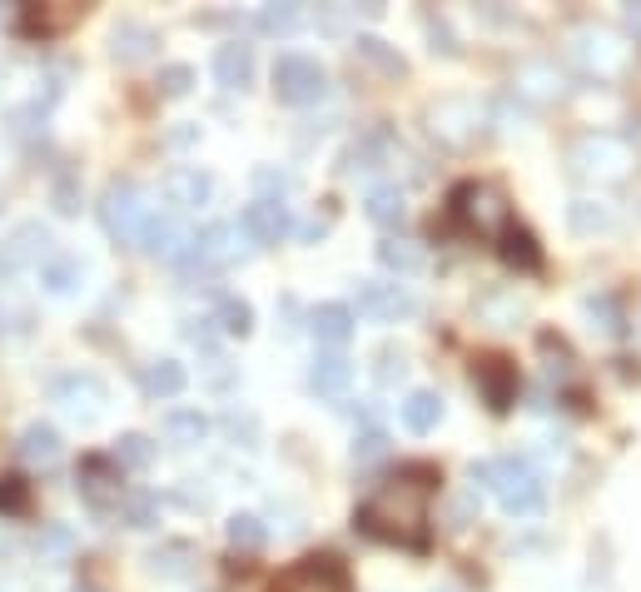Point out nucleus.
I'll return each instance as SVG.
<instances>
[{
    "label": "nucleus",
    "mask_w": 641,
    "mask_h": 592,
    "mask_svg": "<svg viewBox=\"0 0 641 592\" xmlns=\"http://www.w3.org/2000/svg\"><path fill=\"white\" fill-rule=\"evenodd\" d=\"M432 488H438V474L428 463H409L398 468L393 478L374 488V493L359 503L353 522H359L368 538L393 547H428V508H432Z\"/></svg>",
    "instance_id": "obj_1"
},
{
    "label": "nucleus",
    "mask_w": 641,
    "mask_h": 592,
    "mask_svg": "<svg viewBox=\"0 0 641 592\" xmlns=\"http://www.w3.org/2000/svg\"><path fill=\"white\" fill-rule=\"evenodd\" d=\"M478 483L492 488L498 503H502V513H513V518H532V513H542V503H548V483H542V474H537L527 458H517V453L473 468V488Z\"/></svg>",
    "instance_id": "obj_2"
},
{
    "label": "nucleus",
    "mask_w": 641,
    "mask_h": 592,
    "mask_svg": "<svg viewBox=\"0 0 641 592\" xmlns=\"http://www.w3.org/2000/svg\"><path fill=\"white\" fill-rule=\"evenodd\" d=\"M567 165H571V175H577V179H592V185H617V179L631 175L637 150H631V140H621V135L592 130V135H577V140H571Z\"/></svg>",
    "instance_id": "obj_3"
},
{
    "label": "nucleus",
    "mask_w": 641,
    "mask_h": 592,
    "mask_svg": "<svg viewBox=\"0 0 641 592\" xmlns=\"http://www.w3.org/2000/svg\"><path fill=\"white\" fill-rule=\"evenodd\" d=\"M567 55H571V65L582 75H592V80H617L631 65V46L612 25H577L567 36Z\"/></svg>",
    "instance_id": "obj_4"
},
{
    "label": "nucleus",
    "mask_w": 641,
    "mask_h": 592,
    "mask_svg": "<svg viewBox=\"0 0 641 592\" xmlns=\"http://www.w3.org/2000/svg\"><path fill=\"white\" fill-rule=\"evenodd\" d=\"M488 105L473 96H443L432 100L428 110H423V125H428V135L443 150H467V144H478V135L488 130Z\"/></svg>",
    "instance_id": "obj_5"
},
{
    "label": "nucleus",
    "mask_w": 641,
    "mask_h": 592,
    "mask_svg": "<svg viewBox=\"0 0 641 592\" xmlns=\"http://www.w3.org/2000/svg\"><path fill=\"white\" fill-rule=\"evenodd\" d=\"M453 219L467 229V235H482V239H502L513 229V210L502 200L498 185H482V179H467L453 190Z\"/></svg>",
    "instance_id": "obj_6"
},
{
    "label": "nucleus",
    "mask_w": 641,
    "mask_h": 592,
    "mask_svg": "<svg viewBox=\"0 0 641 592\" xmlns=\"http://www.w3.org/2000/svg\"><path fill=\"white\" fill-rule=\"evenodd\" d=\"M100 229H105L115 244H140V229L144 219H150V194L135 185V179H115V185H105V194H100Z\"/></svg>",
    "instance_id": "obj_7"
},
{
    "label": "nucleus",
    "mask_w": 641,
    "mask_h": 592,
    "mask_svg": "<svg viewBox=\"0 0 641 592\" xmlns=\"http://www.w3.org/2000/svg\"><path fill=\"white\" fill-rule=\"evenodd\" d=\"M349 308H359L363 319L374 324H403L418 314V294L409 285H398V279H359Z\"/></svg>",
    "instance_id": "obj_8"
},
{
    "label": "nucleus",
    "mask_w": 641,
    "mask_h": 592,
    "mask_svg": "<svg viewBox=\"0 0 641 592\" xmlns=\"http://www.w3.org/2000/svg\"><path fill=\"white\" fill-rule=\"evenodd\" d=\"M274 96L284 105H314L328 96V71L314 55H279L274 60Z\"/></svg>",
    "instance_id": "obj_9"
},
{
    "label": "nucleus",
    "mask_w": 641,
    "mask_h": 592,
    "mask_svg": "<svg viewBox=\"0 0 641 592\" xmlns=\"http://www.w3.org/2000/svg\"><path fill=\"white\" fill-rule=\"evenodd\" d=\"M279 592H353V578L339 557L309 553L279 578Z\"/></svg>",
    "instance_id": "obj_10"
},
{
    "label": "nucleus",
    "mask_w": 641,
    "mask_h": 592,
    "mask_svg": "<svg viewBox=\"0 0 641 592\" xmlns=\"http://www.w3.org/2000/svg\"><path fill=\"white\" fill-rule=\"evenodd\" d=\"M55 403L71 418L90 424V418L105 414L110 389H105V379H100V374H90V368H75V374H60V379H55Z\"/></svg>",
    "instance_id": "obj_11"
},
{
    "label": "nucleus",
    "mask_w": 641,
    "mask_h": 592,
    "mask_svg": "<svg viewBox=\"0 0 641 592\" xmlns=\"http://www.w3.org/2000/svg\"><path fill=\"white\" fill-rule=\"evenodd\" d=\"M50 260V235L46 225H15L11 235L0 239V274L11 279V274H25V269H40Z\"/></svg>",
    "instance_id": "obj_12"
},
{
    "label": "nucleus",
    "mask_w": 641,
    "mask_h": 592,
    "mask_svg": "<svg viewBox=\"0 0 641 592\" xmlns=\"http://www.w3.org/2000/svg\"><path fill=\"white\" fill-rule=\"evenodd\" d=\"M125 468H120L115 458H105V453H90V458H80V497L90 503V508H120V497H125Z\"/></svg>",
    "instance_id": "obj_13"
},
{
    "label": "nucleus",
    "mask_w": 641,
    "mask_h": 592,
    "mask_svg": "<svg viewBox=\"0 0 641 592\" xmlns=\"http://www.w3.org/2000/svg\"><path fill=\"white\" fill-rule=\"evenodd\" d=\"M293 229V214L284 200H249L244 210H239V235L249 239V244H279L284 235Z\"/></svg>",
    "instance_id": "obj_14"
},
{
    "label": "nucleus",
    "mask_w": 641,
    "mask_h": 592,
    "mask_svg": "<svg viewBox=\"0 0 641 592\" xmlns=\"http://www.w3.org/2000/svg\"><path fill=\"white\" fill-rule=\"evenodd\" d=\"M164 200H169L175 214L204 210V204L214 200V175L210 169H199V165H175L169 175H164Z\"/></svg>",
    "instance_id": "obj_15"
},
{
    "label": "nucleus",
    "mask_w": 641,
    "mask_h": 592,
    "mask_svg": "<svg viewBox=\"0 0 641 592\" xmlns=\"http://www.w3.org/2000/svg\"><path fill=\"white\" fill-rule=\"evenodd\" d=\"M403 150V144L393 140V130H368V135H359V140L343 150V160H339V175H374V169H384L393 154Z\"/></svg>",
    "instance_id": "obj_16"
},
{
    "label": "nucleus",
    "mask_w": 641,
    "mask_h": 592,
    "mask_svg": "<svg viewBox=\"0 0 641 592\" xmlns=\"http://www.w3.org/2000/svg\"><path fill=\"white\" fill-rule=\"evenodd\" d=\"M189 229L179 225V214H150L140 229V249L150 254V260H185L189 249Z\"/></svg>",
    "instance_id": "obj_17"
},
{
    "label": "nucleus",
    "mask_w": 641,
    "mask_h": 592,
    "mask_svg": "<svg viewBox=\"0 0 641 592\" xmlns=\"http://www.w3.org/2000/svg\"><path fill=\"white\" fill-rule=\"evenodd\" d=\"M353 383V358L339 354V349H324V354H314V364H309V389L318 393V399H343Z\"/></svg>",
    "instance_id": "obj_18"
},
{
    "label": "nucleus",
    "mask_w": 641,
    "mask_h": 592,
    "mask_svg": "<svg viewBox=\"0 0 641 592\" xmlns=\"http://www.w3.org/2000/svg\"><path fill=\"white\" fill-rule=\"evenodd\" d=\"M75 21H80V5H71V0H55V5H25L21 11V36L50 40V36H65Z\"/></svg>",
    "instance_id": "obj_19"
},
{
    "label": "nucleus",
    "mask_w": 641,
    "mask_h": 592,
    "mask_svg": "<svg viewBox=\"0 0 641 592\" xmlns=\"http://www.w3.org/2000/svg\"><path fill=\"white\" fill-rule=\"evenodd\" d=\"M154 50H160V30L144 21H120L115 30H110V55L125 60V65H140Z\"/></svg>",
    "instance_id": "obj_20"
},
{
    "label": "nucleus",
    "mask_w": 641,
    "mask_h": 592,
    "mask_svg": "<svg viewBox=\"0 0 641 592\" xmlns=\"http://www.w3.org/2000/svg\"><path fill=\"white\" fill-rule=\"evenodd\" d=\"M478 389H482V399H488V408L507 414V408L517 403V368L507 364V358H482L478 364Z\"/></svg>",
    "instance_id": "obj_21"
},
{
    "label": "nucleus",
    "mask_w": 641,
    "mask_h": 592,
    "mask_svg": "<svg viewBox=\"0 0 641 592\" xmlns=\"http://www.w3.org/2000/svg\"><path fill=\"white\" fill-rule=\"evenodd\" d=\"M214 80H219L224 90H249V85H254V46L229 40V46L214 50Z\"/></svg>",
    "instance_id": "obj_22"
},
{
    "label": "nucleus",
    "mask_w": 641,
    "mask_h": 592,
    "mask_svg": "<svg viewBox=\"0 0 641 592\" xmlns=\"http://www.w3.org/2000/svg\"><path fill=\"white\" fill-rule=\"evenodd\" d=\"M15 453H21V463H30V468H55V463L65 458V439H60L55 424H30L21 433V443H15Z\"/></svg>",
    "instance_id": "obj_23"
},
{
    "label": "nucleus",
    "mask_w": 641,
    "mask_h": 592,
    "mask_svg": "<svg viewBox=\"0 0 641 592\" xmlns=\"http://www.w3.org/2000/svg\"><path fill=\"white\" fill-rule=\"evenodd\" d=\"M150 572L154 578H169V582H179V578H189L194 572V563H199V547L189 543V538H164L160 547H150Z\"/></svg>",
    "instance_id": "obj_24"
},
{
    "label": "nucleus",
    "mask_w": 641,
    "mask_h": 592,
    "mask_svg": "<svg viewBox=\"0 0 641 592\" xmlns=\"http://www.w3.org/2000/svg\"><path fill=\"white\" fill-rule=\"evenodd\" d=\"M40 285H46V294H55V299H71L75 289L85 285V260L80 254H55L50 249V260L40 264Z\"/></svg>",
    "instance_id": "obj_25"
},
{
    "label": "nucleus",
    "mask_w": 641,
    "mask_h": 592,
    "mask_svg": "<svg viewBox=\"0 0 641 592\" xmlns=\"http://www.w3.org/2000/svg\"><path fill=\"white\" fill-rule=\"evenodd\" d=\"M189 374L179 358H150V364H140V389L150 393V399H175V393H185Z\"/></svg>",
    "instance_id": "obj_26"
},
{
    "label": "nucleus",
    "mask_w": 641,
    "mask_h": 592,
    "mask_svg": "<svg viewBox=\"0 0 641 592\" xmlns=\"http://www.w3.org/2000/svg\"><path fill=\"white\" fill-rule=\"evenodd\" d=\"M513 90L542 105V100H557L562 96V75H557V65H548V60H532V65H517Z\"/></svg>",
    "instance_id": "obj_27"
},
{
    "label": "nucleus",
    "mask_w": 641,
    "mask_h": 592,
    "mask_svg": "<svg viewBox=\"0 0 641 592\" xmlns=\"http://www.w3.org/2000/svg\"><path fill=\"white\" fill-rule=\"evenodd\" d=\"M309 329H314V339L328 349L349 344L353 339V308L349 304H318L314 314H309Z\"/></svg>",
    "instance_id": "obj_28"
},
{
    "label": "nucleus",
    "mask_w": 641,
    "mask_h": 592,
    "mask_svg": "<svg viewBox=\"0 0 641 592\" xmlns=\"http://www.w3.org/2000/svg\"><path fill=\"white\" fill-rule=\"evenodd\" d=\"M363 214H368L378 229H398L409 219V194L398 190V185H374L368 200H363Z\"/></svg>",
    "instance_id": "obj_29"
},
{
    "label": "nucleus",
    "mask_w": 641,
    "mask_h": 592,
    "mask_svg": "<svg viewBox=\"0 0 641 592\" xmlns=\"http://www.w3.org/2000/svg\"><path fill=\"white\" fill-rule=\"evenodd\" d=\"M164 433L175 449H199V443L210 439V414H199V408H169L164 414Z\"/></svg>",
    "instance_id": "obj_30"
},
{
    "label": "nucleus",
    "mask_w": 641,
    "mask_h": 592,
    "mask_svg": "<svg viewBox=\"0 0 641 592\" xmlns=\"http://www.w3.org/2000/svg\"><path fill=\"white\" fill-rule=\"evenodd\" d=\"M438 424H443V399L432 389H418L403 399V428H409V433H432Z\"/></svg>",
    "instance_id": "obj_31"
},
{
    "label": "nucleus",
    "mask_w": 641,
    "mask_h": 592,
    "mask_svg": "<svg viewBox=\"0 0 641 592\" xmlns=\"http://www.w3.org/2000/svg\"><path fill=\"white\" fill-rule=\"evenodd\" d=\"M567 225H571V235H606V229L617 225V214H612L606 200H571Z\"/></svg>",
    "instance_id": "obj_32"
},
{
    "label": "nucleus",
    "mask_w": 641,
    "mask_h": 592,
    "mask_svg": "<svg viewBox=\"0 0 641 592\" xmlns=\"http://www.w3.org/2000/svg\"><path fill=\"white\" fill-rule=\"evenodd\" d=\"M378 264L393 274H418L423 269V244H413V239L403 235H388L384 244H378Z\"/></svg>",
    "instance_id": "obj_33"
},
{
    "label": "nucleus",
    "mask_w": 641,
    "mask_h": 592,
    "mask_svg": "<svg viewBox=\"0 0 641 592\" xmlns=\"http://www.w3.org/2000/svg\"><path fill=\"white\" fill-rule=\"evenodd\" d=\"M224 538H229L234 553H259V547L268 543V528H264V518H254V513H234V518L224 522Z\"/></svg>",
    "instance_id": "obj_34"
},
{
    "label": "nucleus",
    "mask_w": 641,
    "mask_h": 592,
    "mask_svg": "<svg viewBox=\"0 0 641 592\" xmlns=\"http://www.w3.org/2000/svg\"><path fill=\"white\" fill-rule=\"evenodd\" d=\"M498 254L513 264V269H523V274H532L537 264H542V254H537V239L527 235V229H507V235L498 239Z\"/></svg>",
    "instance_id": "obj_35"
},
{
    "label": "nucleus",
    "mask_w": 641,
    "mask_h": 592,
    "mask_svg": "<svg viewBox=\"0 0 641 592\" xmlns=\"http://www.w3.org/2000/svg\"><path fill=\"white\" fill-rule=\"evenodd\" d=\"M299 25H303V5H289V0L259 5V30H264V36H293Z\"/></svg>",
    "instance_id": "obj_36"
},
{
    "label": "nucleus",
    "mask_w": 641,
    "mask_h": 592,
    "mask_svg": "<svg viewBox=\"0 0 641 592\" xmlns=\"http://www.w3.org/2000/svg\"><path fill=\"white\" fill-rule=\"evenodd\" d=\"M115 518L125 522V528H154V518H160V497L154 493H125Z\"/></svg>",
    "instance_id": "obj_37"
},
{
    "label": "nucleus",
    "mask_w": 641,
    "mask_h": 592,
    "mask_svg": "<svg viewBox=\"0 0 641 592\" xmlns=\"http://www.w3.org/2000/svg\"><path fill=\"white\" fill-rule=\"evenodd\" d=\"M353 50H359V60H368L374 71H384V75H403V55H398L388 40H378V36H359L353 40Z\"/></svg>",
    "instance_id": "obj_38"
},
{
    "label": "nucleus",
    "mask_w": 641,
    "mask_h": 592,
    "mask_svg": "<svg viewBox=\"0 0 641 592\" xmlns=\"http://www.w3.org/2000/svg\"><path fill=\"white\" fill-rule=\"evenodd\" d=\"M110 458H115L120 468H135V474H140V468H150V463H154V443L144 439V433H125Z\"/></svg>",
    "instance_id": "obj_39"
},
{
    "label": "nucleus",
    "mask_w": 641,
    "mask_h": 592,
    "mask_svg": "<svg viewBox=\"0 0 641 592\" xmlns=\"http://www.w3.org/2000/svg\"><path fill=\"white\" fill-rule=\"evenodd\" d=\"M582 308H587V319H592V329L612 333V339H617V333L627 329V324H621V308H617V299L592 294V299H582Z\"/></svg>",
    "instance_id": "obj_40"
},
{
    "label": "nucleus",
    "mask_w": 641,
    "mask_h": 592,
    "mask_svg": "<svg viewBox=\"0 0 641 592\" xmlns=\"http://www.w3.org/2000/svg\"><path fill=\"white\" fill-rule=\"evenodd\" d=\"M160 96L164 100H185L189 90H194V65H185V60H175V65H164L160 71Z\"/></svg>",
    "instance_id": "obj_41"
},
{
    "label": "nucleus",
    "mask_w": 641,
    "mask_h": 592,
    "mask_svg": "<svg viewBox=\"0 0 641 592\" xmlns=\"http://www.w3.org/2000/svg\"><path fill=\"white\" fill-rule=\"evenodd\" d=\"M219 329L224 333H254V308L244 304V299H219Z\"/></svg>",
    "instance_id": "obj_42"
},
{
    "label": "nucleus",
    "mask_w": 641,
    "mask_h": 592,
    "mask_svg": "<svg viewBox=\"0 0 641 592\" xmlns=\"http://www.w3.org/2000/svg\"><path fill=\"white\" fill-rule=\"evenodd\" d=\"M25 508H30V483L15 478V474H5L0 478V513H5V518H21Z\"/></svg>",
    "instance_id": "obj_43"
},
{
    "label": "nucleus",
    "mask_w": 641,
    "mask_h": 592,
    "mask_svg": "<svg viewBox=\"0 0 641 592\" xmlns=\"http://www.w3.org/2000/svg\"><path fill=\"white\" fill-rule=\"evenodd\" d=\"M374 379L384 383V389H393L398 379H409V354H403V349H378V364H374Z\"/></svg>",
    "instance_id": "obj_44"
},
{
    "label": "nucleus",
    "mask_w": 641,
    "mask_h": 592,
    "mask_svg": "<svg viewBox=\"0 0 641 592\" xmlns=\"http://www.w3.org/2000/svg\"><path fill=\"white\" fill-rule=\"evenodd\" d=\"M388 453V433L384 428H363L359 439H353V463H374Z\"/></svg>",
    "instance_id": "obj_45"
},
{
    "label": "nucleus",
    "mask_w": 641,
    "mask_h": 592,
    "mask_svg": "<svg viewBox=\"0 0 641 592\" xmlns=\"http://www.w3.org/2000/svg\"><path fill=\"white\" fill-rule=\"evenodd\" d=\"M224 428H229V439L244 443V449L259 443V418L254 414H239V408H234V414H224Z\"/></svg>",
    "instance_id": "obj_46"
},
{
    "label": "nucleus",
    "mask_w": 641,
    "mask_h": 592,
    "mask_svg": "<svg viewBox=\"0 0 641 592\" xmlns=\"http://www.w3.org/2000/svg\"><path fill=\"white\" fill-rule=\"evenodd\" d=\"M254 185H259V190H268L264 194V200H284V194H289L293 190V175H279V169H254Z\"/></svg>",
    "instance_id": "obj_47"
},
{
    "label": "nucleus",
    "mask_w": 641,
    "mask_h": 592,
    "mask_svg": "<svg viewBox=\"0 0 641 592\" xmlns=\"http://www.w3.org/2000/svg\"><path fill=\"white\" fill-rule=\"evenodd\" d=\"M40 547H46V553L55 557V563H65V557H71V533H65V528H55V522H50L46 533H40Z\"/></svg>",
    "instance_id": "obj_48"
},
{
    "label": "nucleus",
    "mask_w": 641,
    "mask_h": 592,
    "mask_svg": "<svg viewBox=\"0 0 641 592\" xmlns=\"http://www.w3.org/2000/svg\"><path fill=\"white\" fill-rule=\"evenodd\" d=\"M349 21H353L349 5H328V11H318V15H314V25H318V30H328V36H339V30H343Z\"/></svg>",
    "instance_id": "obj_49"
},
{
    "label": "nucleus",
    "mask_w": 641,
    "mask_h": 592,
    "mask_svg": "<svg viewBox=\"0 0 641 592\" xmlns=\"http://www.w3.org/2000/svg\"><path fill=\"white\" fill-rule=\"evenodd\" d=\"M55 210L60 214H75V210H80V194H75V179L71 175L55 179Z\"/></svg>",
    "instance_id": "obj_50"
},
{
    "label": "nucleus",
    "mask_w": 641,
    "mask_h": 592,
    "mask_svg": "<svg viewBox=\"0 0 641 592\" xmlns=\"http://www.w3.org/2000/svg\"><path fill=\"white\" fill-rule=\"evenodd\" d=\"M324 235H328V219H309V225H299V239H309V244H318Z\"/></svg>",
    "instance_id": "obj_51"
},
{
    "label": "nucleus",
    "mask_w": 641,
    "mask_h": 592,
    "mask_svg": "<svg viewBox=\"0 0 641 592\" xmlns=\"http://www.w3.org/2000/svg\"><path fill=\"white\" fill-rule=\"evenodd\" d=\"M631 21H637V25H641V0H637V5H631Z\"/></svg>",
    "instance_id": "obj_52"
},
{
    "label": "nucleus",
    "mask_w": 641,
    "mask_h": 592,
    "mask_svg": "<svg viewBox=\"0 0 641 592\" xmlns=\"http://www.w3.org/2000/svg\"><path fill=\"white\" fill-rule=\"evenodd\" d=\"M75 592H95V588H75Z\"/></svg>",
    "instance_id": "obj_53"
},
{
    "label": "nucleus",
    "mask_w": 641,
    "mask_h": 592,
    "mask_svg": "<svg viewBox=\"0 0 641 592\" xmlns=\"http://www.w3.org/2000/svg\"><path fill=\"white\" fill-rule=\"evenodd\" d=\"M443 592H457V588H443Z\"/></svg>",
    "instance_id": "obj_54"
}]
</instances>
